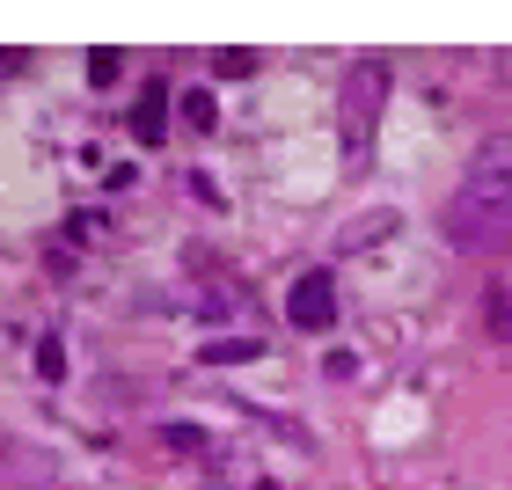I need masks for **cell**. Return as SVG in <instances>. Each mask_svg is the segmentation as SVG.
Wrapping results in <instances>:
<instances>
[{
    "instance_id": "1",
    "label": "cell",
    "mask_w": 512,
    "mask_h": 490,
    "mask_svg": "<svg viewBox=\"0 0 512 490\" xmlns=\"http://www.w3.org/2000/svg\"><path fill=\"white\" fill-rule=\"evenodd\" d=\"M447 242L461 256H498L512 249V132L491 139L476 161H469V176H461V191L447 198Z\"/></svg>"
},
{
    "instance_id": "2",
    "label": "cell",
    "mask_w": 512,
    "mask_h": 490,
    "mask_svg": "<svg viewBox=\"0 0 512 490\" xmlns=\"http://www.w3.org/2000/svg\"><path fill=\"white\" fill-rule=\"evenodd\" d=\"M381 103H388V66L381 59H359L352 74H344V96H337V132H344V147H352V154L374 147Z\"/></svg>"
},
{
    "instance_id": "3",
    "label": "cell",
    "mask_w": 512,
    "mask_h": 490,
    "mask_svg": "<svg viewBox=\"0 0 512 490\" xmlns=\"http://www.w3.org/2000/svg\"><path fill=\"white\" fill-rule=\"evenodd\" d=\"M286 315L300 322V330H330V322H337V286H330V271H308V278H293V293H286Z\"/></svg>"
},
{
    "instance_id": "4",
    "label": "cell",
    "mask_w": 512,
    "mask_h": 490,
    "mask_svg": "<svg viewBox=\"0 0 512 490\" xmlns=\"http://www.w3.org/2000/svg\"><path fill=\"white\" fill-rule=\"evenodd\" d=\"M52 454H37V447H8V469H0V483H15V490H52Z\"/></svg>"
},
{
    "instance_id": "5",
    "label": "cell",
    "mask_w": 512,
    "mask_h": 490,
    "mask_svg": "<svg viewBox=\"0 0 512 490\" xmlns=\"http://www.w3.org/2000/svg\"><path fill=\"white\" fill-rule=\"evenodd\" d=\"M132 132H139V147H161V132H169V88L161 81H147V96L132 110Z\"/></svg>"
},
{
    "instance_id": "6",
    "label": "cell",
    "mask_w": 512,
    "mask_h": 490,
    "mask_svg": "<svg viewBox=\"0 0 512 490\" xmlns=\"http://www.w3.org/2000/svg\"><path fill=\"white\" fill-rule=\"evenodd\" d=\"M483 330H491V344H505V352H512V286H491V293H483Z\"/></svg>"
},
{
    "instance_id": "7",
    "label": "cell",
    "mask_w": 512,
    "mask_h": 490,
    "mask_svg": "<svg viewBox=\"0 0 512 490\" xmlns=\"http://www.w3.org/2000/svg\"><path fill=\"white\" fill-rule=\"evenodd\" d=\"M264 344L256 337H220V344H205V366H235V359H256Z\"/></svg>"
},
{
    "instance_id": "8",
    "label": "cell",
    "mask_w": 512,
    "mask_h": 490,
    "mask_svg": "<svg viewBox=\"0 0 512 490\" xmlns=\"http://www.w3.org/2000/svg\"><path fill=\"white\" fill-rule=\"evenodd\" d=\"M161 447L169 454H213V439H205L198 425H161Z\"/></svg>"
},
{
    "instance_id": "9",
    "label": "cell",
    "mask_w": 512,
    "mask_h": 490,
    "mask_svg": "<svg viewBox=\"0 0 512 490\" xmlns=\"http://www.w3.org/2000/svg\"><path fill=\"white\" fill-rule=\"evenodd\" d=\"M183 125H191V132H213V125H220V110H213V96H205V88H191V96H183Z\"/></svg>"
},
{
    "instance_id": "10",
    "label": "cell",
    "mask_w": 512,
    "mask_h": 490,
    "mask_svg": "<svg viewBox=\"0 0 512 490\" xmlns=\"http://www.w3.org/2000/svg\"><path fill=\"white\" fill-rule=\"evenodd\" d=\"M37 373H44V381H59V373H66V344H59V337L37 344Z\"/></svg>"
},
{
    "instance_id": "11",
    "label": "cell",
    "mask_w": 512,
    "mask_h": 490,
    "mask_svg": "<svg viewBox=\"0 0 512 490\" xmlns=\"http://www.w3.org/2000/svg\"><path fill=\"white\" fill-rule=\"evenodd\" d=\"M118 74H125V59H118V52H96V59H88V81H96V88H110Z\"/></svg>"
},
{
    "instance_id": "12",
    "label": "cell",
    "mask_w": 512,
    "mask_h": 490,
    "mask_svg": "<svg viewBox=\"0 0 512 490\" xmlns=\"http://www.w3.org/2000/svg\"><path fill=\"white\" fill-rule=\"evenodd\" d=\"M66 235H74V242H88V235H103V213H74V220H66Z\"/></svg>"
},
{
    "instance_id": "13",
    "label": "cell",
    "mask_w": 512,
    "mask_h": 490,
    "mask_svg": "<svg viewBox=\"0 0 512 490\" xmlns=\"http://www.w3.org/2000/svg\"><path fill=\"white\" fill-rule=\"evenodd\" d=\"M213 66H220V74H227V81H242V74H249V66H256V59H249V52H220Z\"/></svg>"
},
{
    "instance_id": "14",
    "label": "cell",
    "mask_w": 512,
    "mask_h": 490,
    "mask_svg": "<svg viewBox=\"0 0 512 490\" xmlns=\"http://www.w3.org/2000/svg\"><path fill=\"white\" fill-rule=\"evenodd\" d=\"M8 447H15V439H0V469H8Z\"/></svg>"
},
{
    "instance_id": "15",
    "label": "cell",
    "mask_w": 512,
    "mask_h": 490,
    "mask_svg": "<svg viewBox=\"0 0 512 490\" xmlns=\"http://www.w3.org/2000/svg\"><path fill=\"white\" fill-rule=\"evenodd\" d=\"M0 74H8V52H0Z\"/></svg>"
}]
</instances>
